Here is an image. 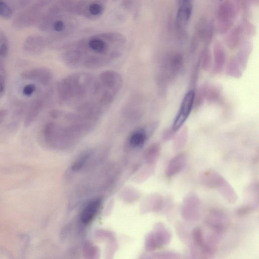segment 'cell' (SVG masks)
<instances>
[{
	"mask_svg": "<svg viewBox=\"0 0 259 259\" xmlns=\"http://www.w3.org/2000/svg\"><path fill=\"white\" fill-rule=\"evenodd\" d=\"M157 122H153L138 126L132 131L127 140L128 146L133 149L142 148L149 137L153 133L157 127Z\"/></svg>",
	"mask_w": 259,
	"mask_h": 259,
	"instance_id": "11",
	"label": "cell"
},
{
	"mask_svg": "<svg viewBox=\"0 0 259 259\" xmlns=\"http://www.w3.org/2000/svg\"><path fill=\"white\" fill-rule=\"evenodd\" d=\"M5 62L0 61V99L4 95L7 83V72Z\"/></svg>",
	"mask_w": 259,
	"mask_h": 259,
	"instance_id": "33",
	"label": "cell"
},
{
	"mask_svg": "<svg viewBox=\"0 0 259 259\" xmlns=\"http://www.w3.org/2000/svg\"><path fill=\"white\" fill-rule=\"evenodd\" d=\"M184 63L182 56L178 53L168 54L163 58L159 66L157 74L159 85H164L179 73Z\"/></svg>",
	"mask_w": 259,
	"mask_h": 259,
	"instance_id": "6",
	"label": "cell"
},
{
	"mask_svg": "<svg viewBox=\"0 0 259 259\" xmlns=\"http://www.w3.org/2000/svg\"><path fill=\"white\" fill-rule=\"evenodd\" d=\"M96 75L81 71L69 74L57 83L55 91L60 104L71 110H80L88 102Z\"/></svg>",
	"mask_w": 259,
	"mask_h": 259,
	"instance_id": "3",
	"label": "cell"
},
{
	"mask_svg": "<svg viewBox=\"0 0 259 259\" xmlns=\"http://www.w3.org/2000/svg\"><path fill=\"white\" fill-rule=\"evenodd\" d=\"M171 239L170 231L162 223H157L155 231L150 233L147 239V247L154 250L169 243Z\"/></svg>",
	"mask_w": 259,
	"mask_h": 259,
	"instance_id": "13",
	"label": "cell"
},
{
	"mask_svg": "<svg viewBox=\"0 0 259 259\" xmlns=\"http://www.w3.org/2000/svg\"><path fill=\"white\" fill-rule=\"evenodd\" d=\"M101 199H96L91 201L82 209L80 219L84 224L90 222L97 213L101 204Z\"/></svg>",
	"mask_w": 259,
	"mask_h": 259,
	"instance_id": "21",
	"label": "cell"
},
{
	"mask_svg": "<svg viewBox=\"0 0 259 259\" xmlns=\"http://www.w3.org/2000/svg\"><path fill=\"white\" fill-rule=\"evenodd\" d=\"M191 235L194 245L198 247L201 252V249L204 243V238L202 229L198 227H195L193 229Z\"/></svg>",
	"mask_w": 259,
	"mask_h": 259,
	"instance_id": "30",
	"label": "cell"
},
{
	"mask_svg": "<svg viewBox=\"0 0 259 259\" xmlns=\"http://www.w3.org/2000/svg\"><path fill=\"white\" fill-rule=\"evenodd\" d=\"M34 0H6L9 6L15 13L22 10L29 6Z\"/></svg>",
	"mask_w": 259,
	"mask_h": 259,
	"instance_id": "31",
	"label": "cell"
},
{
	"mask_svg": "<svg viewBox=\"0 0 259 259\" xmlns=\"http://www.w3.org/2000/svg\"><path fill=\"white\" fill-rule=\"evenodd\" d=\"M236 16L235 6L231 2L225 1L218 8L217 15V29L223 34L232 26Z\"/></svg>",
	"mask_w": 259,
	"mask_h": 259,
	"instance_id": "10",
	"label": "cell"
},
{
	"mask_svg": "<svg viewBox=\"0 0 259 259\" xmlns=\"http://www.w3.org/2000/svg\"><path fill=\"white\" fill-rule=\"evenodd\" d=\"M73 15L64 12H50L39 20L36 25L41 31L48 34L51 47L76 29L78 23Z\"/></svg>",
	"mask_w": 259,
	"mask_h": 259,
	"instance_id": "5",
	"label": "cell"
},
{
	"mask_svg": "<svg viewBox=\"0 0 259 259\" xmlns=\"http://www.w3.org/2000/svg\"><path fill=\"white\" fill-rule=\"evenodd\" d=\"M212 69L215 74H220L223 70L226 61L225 50L219 41L215 42L213 47Z\"/></svg>",
	"mask_w": 259,
	"mask_h": 259,
	"instance_id": "18",
	"label": "cell"
},
{
	"mask_svg": "<svg viewBox=\"0 0 259 259\" xmlns=\"http://www.w3.org/2000/svg\"><path fill=\"white\" fill-rule=\"evenodd\" d=\"M177 133L174 132L171 127L165 128L162 133V138L164 141H168L174 138Z\"/></svg>",
	"mask_w": 259,
	"mask_h": 259,
	"instance_id": "37",
	"label": "cell"
},
{
	"mask_svg": "<svg viewBox=\"0 0 259 259\" xmlns=\"http://www.w3.org/2000/svg\"><path fill=\"white\" fill-rule=\"evenodd\" d=\"M41 131L42 142L54 149L72 146L90 134L100 119L75 110L55 109Z\"/></svg>",
	"mask_w": 259,
	"mask_h": 259,
	"instance_id": "2",
	"label": "cell"
},
{
	"mask_svg": "<svg viewBox=\"0 0 259 259\" xmlns=\"http://www.w3.org/2000/svg\"><path fill=\"white\" fill-rule=\"evenodd\" d=\"M200 66L205 71H209L212 64V57L211 51L208 47L204 48L201 51L198 60Z\"/></svg>",
	"mask_w": 259,
	"mask_h": 259,
	"instance_id": "24",
	"label": "cell"
},
{
	"mask_svg": "<svg viewBox=\"0 0 259 259\" xmlns=\"http://www.w3.org/2000/svg\"><path fill=\"white\" fill-rule=\"evenodd\" d=\"M204 222L213 231L221 233L225 230L228 220L226 213L219 208L211 209L206 215Z\"/></svg>",
	"mask_w": 259,
	"mask_h": 259,
	"instance_id": "15",
	"label": "cell"
},
{
	"mask_svg": "<svg viewBox=\"0 0 259 259\" xmlns=\"http://www.w3.org/2000/svg\"><path fill=\"white\" fill-rule=\"evenodd\" d=\"M242 68L236 57L231 58L226 66V74L236 78H240L242 74Z\"/></svg>",
	"mask_w": 259,
	"mask_h": 259,
	"instance_id": "23",
	"label": "cell"
},
{
	"mask_svg": "<svg viewBox=\"0 0 259 259\" xmlns=\"http://www.w3.org/2000/svg\"><path fill=\"white\" fill-rule=\"evenodd\" d=\"M188 137V129L187 126L184 127L178 135L175 136L173 148L174 150L178 151L182 148L187 143Z\"/></svg>",
	"mask_w": 259,
	"mask_h": 259,
	"instance_id": "25",
	"label": "cell"
},
{
	"mask_svg": "<svg viewBox=\"0 0 259 259\" xmlns=\"http://www.w3.org/2000/svg\"><path fill=\"white\" fill-rule=\"evenodd\" d=\"M93 152V150H88L81 154L74 161L72 166L73 169L76 170L80 169L91 157Z\"/></svg>",
	"mask_w": 259,
	"mask_h": 259,
	"instance_id": "32",
	"label": "cell"
},
{
	"mask_svg": "<svg viewBox=\"0 0 259 259\" xmlns=\"http://www.w3.org/2000/svg\"><path fill=\"white\" fill-rule=\"evenodd\" d=\"M20 76L23 79L33 81L45 87L52 85L54 78L51 70L44 67L26 70L21 73Z\"/></svg>",
	"mask_w": 259,
	"mask_h": 259,
	"instance_id": "12",
	"label": "cell"
},
{
	"mask_svg": "<svg viewBox=\"0 0 259 259\" xmlns=\"http://www.w3.org/2000/svg\"><path fill=\"white\" fill-rule=\"evenodd\" d=\"M14 12L9 6L6 0H0V17L9 19L12 17Z\"/></svg>",
	"mask_w": 259,
	"mask_h": 259,
	"instance_id": "34",
	"label": "cell"
},
{
	"mask_svg": "<svg viewBox=\"0 0 259 259\" xmlns=\"http://www.w3.org/2000/svg\"><path fill=\"white\" fill-rule=\"evenodd\" d=\"M104 10L105 7L100 1L75 0L72 14L90 20H95L103 15Z\"/></svg>",
	"mask_w": 259,
	"mask_h": 259,
	"instance_id": "8",
	"label": "cell"
},
{
	"mask_svg": "<svg viewBox=\"0 0 259 259\" xmlns=\"http://www.w3.org/2000/svg\"><path fill=\"white\" fill-rule=\"evenodd\" d=\"M4 120L0 119V125L2 124V123L4 122Z\"/></svg>",
	"mask_w": 259,
	"mask_h": 259,
	"instance_id": "40",
	"label": "cell"
},
{
	"mask_svg": "<svg viewBox=\"0 0 259 259\" xmlns=\"http://www.w3.org/2000/svg\"><path fill=\"white\" fill-rule=\"evenodd\" d=\"M9 51L8 37L4 31L0 28V61L5 62Z\"/></svg>",
	"mask_w": 259,
	"mask_h": 259,
	"instance_id": "26",
	"label": "cell"
},
{
	"mask_svg": "<svg viewBox=\"0 0 259 259\" xmlns=\"http://www.w3.org/2000/svg\"><path fill=\"white\" fill-rule=\"evenodd\" d=\"M250 52V47L246 44L241 48L236 56L243 70L246 66Z\"/></svg>",
	"mask_w": 259,
	"mask_h": 259,
	"instance_id": "29",
	"label": "cell"
},
{
	"mask_svg": "<svg viewBox=\"0 0 259 259\" xmlns=\"http://www.w3.org/2000/svg\"><path fill=\"white\" fill-rule=\"evenodd\" d=\"M217 189L223 197L230 203H234L237 201L238 196L236 193L225 178L222 180Z\"/></svg>",
	"mask_w": 259,
	"mask_h": 259,
	"instance_id": "22",
	"label": "cell"
},
{
	"mask_svg": "<svg viewBox=\"0 0 259 259\" xmlns=\"http://www.w3.org/2000/svg\"><path fill=\"white\" fill-rule=\"evenodd\" d=\"M195 91L191 89L184 95L179 109L171 126L172 130L177 133L188 119L193 108Z\"/></svg>",
	"mask_w": 259,
	"mask_h": 259,
	"instance_id": "9",
	"label": "cell"
},
{
	"mask_svg": "<svg viewBox=\"0 0 259 259\" xmlns=\"http://www.w3.org/2000/svg\"><path fill=\"white\" fill-rule=\"evenodd\" d=\"M8 114L7 110L5 109H0V119L4 120Z\"/></svg>",
	"mask_w": 259,
	"mask_h": 259,
	"instance_id": "39",
	"label": "cell"
},
{
	"mask_svg": "<svg viewBox=\"0 0 259 259\" xmlns=\"http://www.w3.org/2000/svg\"><path fill=\"white\" fill-rule=\"evenodd\" d=\"M54 92L53 87L42 90L30 103L24 117L25 127L30 126L37 119L47 104Z\"/></svg>",
	"mask_w": 259,
	"mask_h": 259,
	"instance_id": "7",
	"label": "cell"
},
{
	"mask_svg": "<svg viewBox=\"0 0 259 259\" xmlns=\"http://www.w3.org/2000/svg\"><path fill=\"white\" fill-rule=\"evenodd\" d=\"M255 210V207L251 205H244L239 207L236 213L239 216H244L251 213Z\"/></svg>",
	"mask_w": 259,
	"mask_h": 259,
	"instance_id": "35",
	"label": "cell"
},
{
	"mask_svg": "<svg viewBox=\"0 0 259 259\" xmlns=\"http://www.w3.org/2000/svg\"><path fill=\"white\" fill-rule=\"evenodd\" d=\"M126 39L117 32L93 34L72 42L64 48L62 58L70 68L95 69L104 67L120 58Z\"/></svg>",
	"mask_w": 259,
	"mask_h": 259,
	"instance_id": "1",
	"label": "cell"
},
{
	"mask_svg": "<svg viewBox=\"0 0 259 259\" xmlns=\"http://www.w3.org/2000/svg\"><path fill=\"white\" fill-rule=\"evenodd\" d=\"M122 84V76L115 70H105L96 75L92 93L84 110L100 119L118 95Z\"/></svg>",
	"mask_w": 259,
	"mask_h": 259,
	"instance_id": "4",
	"label": "cell"
},
{
	"mask_svg": "<svg viewBox=\"0 0 259 259\" xmlns=\"http://www.w3.org/2000/svg\"><path fill=\"white\" fill-rule=\"evenodd\" d=\"M23 49L31 55H39L49 48L47 36L38 34L28 36L23 42Z\"/></svg>",
	"mask_w": 259,
	"mask_h": 259,
	"instance_id": "16",
	"label": "cell"
},
{
	"mask_svg": "<svg viewBox=\"0 0 259 259\" xmlns=\"http://www.w3.org/2000/svg\"><path fill=\"white\" fill-rule=\"evenodd\" d=\"M200 64L199 61L195 65L193 70L191 74L190 84L191 87H194L196 86L199 76V72L200 68Z\"/></svg>",
	"mask_w": 259,
	"mask_h": 259,
	"instance_id": "36",
	"label": "cell"
},
{
	"mask_svg": "<svg viewBox=\"0 0 259 259\" xmlns=\"http://www.w3.org/2000/svg\"><path fill=\"white\" fill-rule=\"evenodd\" d=\"M161 150V147L158 143L152 144L145 152V157L150 163H154L158 159Z\"/></svg>",
	"mask_w": 259,
	"mask_h": 259,
	"instance_id": "27",
	"label": "cell"
},
{
	"mask_svg": "<svg viewBox=\"0 0 259 259\" xmlns=\"http://www.w3.org/2000/svg\"><path fill=\"white\" fill-rule=\"evenodd\" d=\"M224 177L213 169H206L200 174L201 183L209 188H217Z\"/></svg>",
	"mask_w": 259,
	"mask_h": 259,
	"instance_id": "20",
	"label": "cell"
},
{
	"mask_svg": "<svg viewBox=\"0 0 259 259\" xmlns=\"http://www.w3.org/2000/svg\"><path fill=\"white\" fill-rule=\"evenodd\" d=\"M36 91V87L35 84L29 83L24 87L22 93L24 95L29 96L32 95Z\"/></svg>",
	"mask_w": 259,
	"mask_h": 259,
	"instance_id": "38",
	"label": "cell"
},
{
	"mask_svg": "<svg viewBox=\"0 0 259 259\" xmlns=\"http://www.w3.org/2000/svg\"><path fill=\"white\" fill-rule=\"evenodd\" d=\"M178 10L176 23L180 28L184 27L189 22L192 13V0H177Z\"/></svg>",
	"mask_w": 259,
	"mask_h": 259,
	"instance_id": "17",
	"label": "cell"
},
{
	"mask_svg": "<svg viewBox=\"0 0 259 259\" xmlns=\"http://www.w3.org/2000/svg\"><path fill=\"white\" fill-rule=\"evenodd\" d=\"M243 32L240 27H236L229 34L227 39V45L231 49H234L239 44Z\"/></svg>",
	"mask_w": 259,
	"mask_h": 259,
	"instance_id": "28",
	"label": "cell"
},
{
	"mask_svg": "<svg viewBox=\"0 0 259 259\" xmlns=\"http://www.w3.org/2000/svg\"><path fill=\"white\" fill-rule=\"evenodd\" d=\"M187 162V156L183 153H180L170 160L166 169L165 174L168 178H171L183 170Z\"/></svg>",
	"mask_w": 259,
	"mask_h": 259,
	"instance_id": "19",
	"label": "cell"
},
{
	"mask_svg": "<svg viewBox=\"0 0 259 259\" xmlns=\"http://www.w3.org/2000/svg\"><path fill=\"white\" fill-rule=\"evenodd\" d=\"M200 201L196 194L189 193L183 201L181 214L183 218L189 221L197 220L200 215Z\"/></svg>",
	"mask_w": 259,
	"mask_h": 259,
	"instance_id": "14",
	"label": "cell"
}]
</instances>
